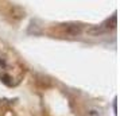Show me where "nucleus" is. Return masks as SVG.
<instances>
[{
    "label": "nucleus",
    "mask_w": 120,
    "mask_h": 116,
    "mask_svg": "<svg viewBox=\"0 0 120 116\" xmlns=\"http://www.w3.org/2000/svg\"><path fill=\"white\" fill-rule=\"evenodd\" d=\"M64 31H65L68 35H71V37H74V35H78V34H81L82 28H81V26H78V24H65V27H64Z\"/></svg>",
    "instance_id": "1"
},
{
    "label": "nucleus",
    "mask_w": 120,
    "mask_h": 116,
    "mask_svg": "<svg viewBox=\"0 0 120 116\" xmlns=\"http://www.w3.org/2000/svg\"><path fill=\"white\" fill-rule=\"evenodd\" d=\"M100 26L104 28V31H105V33H107V31H109V30H112V28H115V27H116V14H115V15H112V18H111V19H107L104 23H101Z\"/></svg>",
    "instance_id": "2"
},
{
    "label": "nucleus",
    "mask_w": 120,
    "mask_h": 116,
    "mask_svg": "<svg viewBox=\"0 0 120 116\" xmlns=\"http://www.w3.org/2000/svg\"><path fill=\"white\" fill-rule=\"evenodd\" d=\"M0 78H1V81L6 84V85H10V84H11V82H10L11 77H10L8 74H1V76H0Z\"/></svg>",
    "instance_id": "3"
},
{
    "label": "nucleus",
    "mask_w": 120,
    "mask_h": 116,
    "mask_svg": "<svg viewBox=\"0 0 120 116\" xmlns=\"http://www.w3.org/2000/svg\"><path fill=\"white\" fill-rule=\"evenodd\" d=\"M0 66H6V61H4V60H0Z\"/></svg>",
    "instance_id": "4"
}]
</instances>
